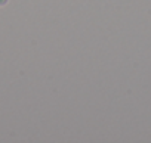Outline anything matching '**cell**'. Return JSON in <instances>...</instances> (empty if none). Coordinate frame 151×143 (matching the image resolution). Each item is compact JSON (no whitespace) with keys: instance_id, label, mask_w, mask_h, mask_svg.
<instances>
[{"instance_id":"6da1fadb","label":"cell","mask_w":151,"mask_h":143,"mask_svg":"<svg viewBox=\"0 0 151 143\" xmlns=\"http://www.w3.org/2000/svg\"><path fill=\"white\" fill-rule=\"evenodd\" d=\"M8 2H9V0H0V8H2V6H6Z\"/></svg>"}]
</instances>
